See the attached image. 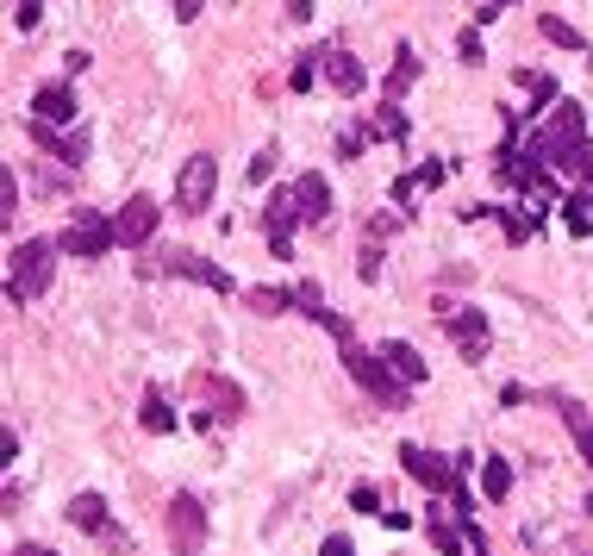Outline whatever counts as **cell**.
<instances>
[{"label": "cell", "mask_w": 593, "mask_h": 556, "mask_svg": "<svg viewBox=\"0 0 593 556\" xmlns=\"http://www.w3.org/2000/svg\"><path fill=\"white\" fill-rule=\"evenodd\" d=\"M331 344H338V356H344L350 381H356V388H363V394H369L375 406L400 413V406L413 401V388H406V381H400L394 369H388V356H381V351H363V344H356V326H350V331H338Z\"/></svg>", "instance_id": "6da1fadb"}, {"label": "cell", "mask_w": 593, "mask_h": 556, "mask_svg": "<svg viewBox=\"0 0 593 556\" xmlns=\"http://www.w3.org/2000/svg\"><path fill=\"white\" fill-rule=\"evenodd\" d=\"M56 251H63V244H50V238L13 244V256H7V301L13 306L38 301V294L50 288V276H56Z\"/></svg>", "instance_id": "7a4b0ae2"}, {"label": "cell", "mask_w": 593, "mask_h": 556, "mask_svg": "<svg viewBox=\"0 0 593 556\" xmlns=\"http://www.w3.org/2000/svg\"><path fill=\"white\" fill-rule=\"evenodd\" d=\"M581 126H588V113H581L575 101H556L550 126H538V138H531V151L544 156L550 169H569V163H575V151L588 144V138H581Z\"/></svg>", "instance_id": "3957f363"}, {"label": "cell", "mask_w": 593, "mask_h": 556, "mask_svg": "<svg viewBox=\"0 0 593 556\" xmlns=\"http://www.w3.org/2000/svg\"><path fill=\"white\" fill-rule=\"evenodd\" d=\"M438 306V319L450 326V344L463 363H481L488 356V313H475V306H456V301H431Z\"/></svg>", "instance_id": "277c9868"}, {"label": "cell", "mask_w": 593, "mask_h": 556, "mask_svg": "<svg viewBox=\"0 0 593 556\" xmlns=\"http://www.w3.org/2000/svg\"><path fill=\"white\" fill-rule=\"evenodd\" d=\"M213 181H219V163L206 151L181 163V176H175V206H181V219H200V213L213 206Z\"/></svg>", "instance_id": "5b68a950"}, {"label": "cell", "mask_w": 593, "mask_h": 556, "mask_svg": "<svg viewBox=\"0 0 593 556\" xmlns=\"http://www.w3.org/2000/svg\"><path fill=\"white\" fill-rule=\"evenodd\" d=\"M169 551L175 556H200L206 551V506L194 494H175L169 501Z\"/></svg>", "instance_id": "8992f818"}, {"label": "cell", "mask_w": 593, "mask_h": 556, "mask_svg": "<svg viewBox=\"0 0 593 556\" xmlns=\"http://www.w3.org/2000/svg\"><path fill=\"white\" fill-rule=\"evenodd\" d=\"M70 256H81V263H94V256H106L113 244H119V231H113V219H100V213H75V226L56 238Z\"/></svg>", "instance_id": "52a82bcc"}, {"label": "cell", "mask_w": 593, "mask_h": 556, "mask_svg": "<svg viewBox=\"0 0 593 556\" xmlns=\"http://www.w3.org/2000/svg\"><path fill=\"white\" fill-rule=\"evenodd\" d=\"M400 469L419 481V488H431V494H450L456 476H463V469H456V456H431L425 444H406V451H400Z\"/></svg>", "instance_id": "ba28073f"}, {"label": "cell", "mask_w": 593, "mask_h": 556, "mask_svg": "<svg viewBox=\"0 0 593 556\" xmlns=\"http://www.w3.org/2000/svg\"><path fill=\"white\" fill-rule=\"evenodd\" d=\"M263 226H269V251H275V256H294V226H300L294 181H288V188H275V194H269V213H263Z\"/></svg>", "instance_id": "9c48e42d"}, {"label": "cell", "mask_w": 593, "mask_h": 556, "mask_svg": "<svg viewBox=\"0 0 593 556\" xmlns=\"http://www.w3.org/2000/svg\"><path fill=\"white\" fill-rule=\"evenodd\" d=\"M163 269H169V276L200 281V288H213V294H238V276L219 269V263H206V256H194V251H169V256H163Z\"/></svg>", "instance_id": "30bf717a"}, {"label": "cell", "mask_w": 593, "mask_h": 556, "mask_svg": "<svg viewBox=\"0 0 593 556\" xmlns=\"http://www.w3.org/2000/svg\"><path fill=\"white\" fill-rule=\"evenodd\" d=\"M113 231H119V244H125V251H144L150 238H156V201H150V194H131V201L119 206Z\"/></svg>", "instance_id": "8fae6325"}, {"label": "cell", "mask_w": 593, "mask_h": 556, "mask_svg": "<svg viewBox=\"0 0 593 556\" xmlns=\"http://www.w3.org/2000/svg\"><path fill=\"white\" fill-rule=\"evenodd\" d=\"M70 526L94 531L106 551H125V538H119V526H113V513H106V501H100V494H75V501H70Z\"/></svg>", "instance_id": "7c38bea8"}, {"label": "cell", "mask_w": 593, "mask_h": 556, "mask_svg": "<svg viewBox=\"0 0 593 556\" xmlns=\"http://www.w3.org/2000/svg\"><path fill=\"white\" fill-rule=\"evenodd\" d=\"M31 144L50 156H63V163H88V131H63V126H45V119H31Z\"/></svg>", "instance_id": "4fadbf2b"}, {"label": "cell", "mask_w": 593, "mask_h": 556, "mask_svg": "<svg viewBox=\"0 0 593 556\" xmlns=\"http://www.w3.org/2000/svg\"><path fill=\"white\" fill-rule=\"evenodd\" d=\"M400 226H406V213H375L369 226H363V281L381 276V244H388Z\"/></svg>", "instance_id": "5bb4252c"}, {"label": "cell", "mask_w": 593, "mask_h": 556, "mask_svg": "<svg viewBox=\"0 0 593 556\" xmlns=\"http://www.w3.org/2000/svg\"><path fill=\"white\" fill-rule=\"evenodd\" d=\"M294 206H300V226H319L325 213H331V181L325 176H294Z\"/></svg>", "instance_id": "9a60e30c"}, {"label": "cell", "mask_w": 593, "mask_h": 556, "mask_svg": "<svg viewBox=\"0 0 593 556\" xmlns=\"http://www.w3.org/2000/svg\"><path fill=\"white\" fill-rule=\"evenodd\" d=\"M31 119H45V126H70L75 119V88L70 81H45L38 101H31Z\"/></svg>", "instance_id": "2e32d148"}, {"label": "cell", "mask_w": 593, "mask_h": 556, "mask_svg": "<svg viewBox=\"0 0 593 556\" xmlns=\"http://www.w3.org/2000/svg\"><path fill=\"white\" fill-rule=\"evenodd\" d=\"M444 176H450V163H438V156H431V163H419V169H406V176H394V206L406 213V206L425 194V188H438Z\"/></svg>", "instance_id": "e0dca14e"}, {"label": "cell", "mask_w": 593, "mask_h": 556, "mask_svg": "<svg viewBox=\"0 0 593 556\" xmlns=\"http://www.w3.org/2000/svg\"><path fill=\"white\" fill-rule=\"evenodd\" d=\"M325 81L338 88V94H363V63L338 45H325Z\"/></svg>", "instance_id": "ac0fdd59"}, {"label": "cell", "mask_w": 593, "mask_h": 556, "mask_svg": "<svg viewBox=\"0 0 593 556\" xmlns=\"http://www.w3.org/2000/svg\"><path fill=\"white\" fill-rule=\"evenodd\" d=\"M556 413H563V426H569V438H575V451L593 463V419H588V406L575 401V394H556Z\"/></svg>", "instance_id": "d6986e66"}, {"label": "cell", "mask_w": 593, "mask_h": 556, "mask_svg": "<svg viewBox=\"0 0 593 556\" xmlns=\"http://www.w3.org/2000/svg\"><path fill=\"white\" fill-rule=\"evenodd\" d=\"M194 388H200L213 406H219V419H244V394H238L225 376H213V369H206V376H194Z\"/></svg>", "instance_id": "ffe728a7"}, {"label": "cell", "mask_w": 593, "mask_h": 556, "mask_svg": "<svg viewBox=\"0 0 593 556\" xmlns=\"http://www.w3.org/2000/svg\"><path fill=\"white\" fill-rule=\"evenodd\" d=\"M381 356H388V369H394V376L406 381V388H413V381H425V356L413 351L406 338H388V344H381Z\"/></svg>", "instance_id": "44dd1931"}, {"label": "cell", "mask_w": 593, "mask_h": 556, "mask_svg": "<svg viewBox=\"0 0 593 556\" xmlns=\"http://www.w3.org/2000/svg\"><path fill=\"white\" fill-rule=\"evenodd\" d=\"M138 419H144V431H175V406L163 388H144V401H138Z\"/></svg>", "instance_id": "7402d4cb"}, {"label": "cell", "mask_w": 593, "mask_h": 556, "mask_svg": "<svg viewBox=\"0 0 593 556\" xmlns=\"http://www.w3.org/2000/svg\"><path fill=\"white\" fill-rule=\"evenodd\" d=\"M513 81L525 88V101H531V113H538V106H556V101H563V94H556V76H544V70H519Z\"/></svg>", "instance_id": "603a6c76"}, {"label": "cell", "mask_w": 593, "mask_h": 556, "mask_svg": "<svg viewBox=\"0 0 593 556\" xmlns=\"http://www.w3.org/2000/svg\"><path fill=\"white\" fill-rule=\"evenodd\" d=\"M431 544H438V556H463V544H469V531L456 526V519H444V513L431 506Z\"/></svg>", "instance_id": "cb8c5ba5"}, {"label": "cell", "mask_w": 593, "mask_h": 556, "mask_svg": "<svg viewBox=\"0 0 593 556\" xmlns=\"http://www.w3.org/2000/svg\"><path fill=\"white\" fill-rule=\"evenodd\" d=\"M413 81H419V56H413V45H400L394 51V76H388V101L400 106V94H406Z\"/></svg>", "instance_id": "d4e9b609"}, {"label": "cell", "mask_w": 593, "mask_h": 556, "mask_svg": "<svg viewBox=\"0 0 593 556\" xmlns=\"http://www.w3.org/2000/svg\"><path fill=\"white\" fill-rule=\"evenodd\" d=\"M375 138H381V144H406V138H413V126H406V113H400L394 101H381V113H375Z\"/></svg>", "instance_id": "484cf974"}, {"label": "cell", "mask_w": 593, "mask_h": 556, "mask_svg": "<svg viewBox=\"0 0 593 556\" xmlns=\"http://www.w3.org/2000/svg\"><path fill=\"white\" fill-rule=\"evenodd\" d=\"M481 494H488V501H506V494H513V469H506V456H488V463H481Z\"/></svg>", "instance_id": "4316f807"}, {"label": "cell", "mask_w": 593, "mask_h": 556, "mask_svg": "<svg viewBox=\"0 0 593 556\" xmlns=\"http://www.w3.org/2000/svg\"><path fill=\"white\" fill-rule=\"evenodd\" d=\"M538 31H544L550 45H563V51H588V38H581L563 13H544V20H538Z\"/></svg>", "instance_id": "83f0119b"}, {"label": "cell", "mask_w": 593, "mask_h": 556, "mask_svg": "<svg viewBox=\"0 0 593 556\" xmlns=\"http://www.w3.org/2000/svg\"><path fill=\"white\" fill-rule=\"evenodd\" d=\"M288 306H294V313H306V319H325V313H331V306H325V294H319V281H294V288H288Z\"/></svg>", "instance_id": "f1b7e54d"}, {"label": "cell", "mask_w": 593, "mask_h": 556, "mask_svg": "<svg viewBox=\"0 0 593 556\" xmlns=\"http://www.w3.org/2000/svg\"><path fill=\"white\" fill-rule=\"evenodd\" d=\"M494 219H500V226H506V244H525V238H531V231L544 226V219H538V213H500V206H494Z\"/></svg>", "instance_id": "f546056e"}, {"label": "cell", "mask_w": 593, "mask_h": 556, "mask_svg": "<svg viewBox=\"0 0 593 556\" xmlns=\"http://www.w3.org/2000/svg\"><path fill=\"white\" fill-rule=\"evenodd\" d=\"M563 219H569L575 238H588V231H593V201H588V194H569V201H563Z\"/></svg>", "instance_id": "4dcf8cb0"}, {"label": "cell", "mask_w": 593, "mask_h": 556, "mask_svg": "<svg viewBox=\"0 0 593 556\" xmlns=\"http://www.w3.org/2000/svg\"><path fill=\"white\" fill-rule=\"evenodd\" d=\"M319 70H325V51H306V56H300V63H294V81H288V88H294V94H306Z\"/></svg>", "instance_id": "1f68e13d"}, {"label": "cell", "mask_w": 593, "mask_h": 556, "mask_svg": "<svg viewBox=\"0 0 593 556\" xmlns=\"http://www.w3.org/2000/svg\"><path fill=\"white\" fill-rule=\"evenodd\" d=\"M244 306L250 313H288V294H275V288H250Z\"/></svg>", "instance_id": "d6a6232c"}, {"label": "cell", "mask_w": 593, "mask_h": 556, "mask_svg": "<svg viewBox=\"0 0 593 556\" xmlns=\"http://www.w3.org/2000/svg\"><path fill=\"white\" fill-rule=\"evenodd\" d=\"M375 138V126H350L344 138H338V156H363V144Z\"/></svg>", "instance_id": "836d02e7"}, {"label": "cell", "mask_w": 593, "mask_h": 556, "mask_svg": "<svg viewBox=\"0 0 593 556\" xmlns=\"http://www.w3.org/2000/svg\"><path fill=\"white\" fill-rule=\"evenodd\" d=\"M38 20H45V0H20V13H13V26H20V31H38Z\"/></svg>", "instance_id": "e575fe53"}, {"label": "cell", "mask_w": 593, "mask_h": 556, "mask_svg": "<svg viewBox=\"0 0 593 556\" xmlns=\"http://www.w3.org/2000/svg\"><path fill=\"white\" fill-rule=\"evenodd\" d=\"M275 176V144H263V151L250 156V181H269Z\"/></svg>", "instance_id": "d590c367"}, {"label": "cell", "mask_w": 593, "mask_h": 556, "mask_svg": "<svg viewBox=\"0 0 593 556\" xmlns=\"http://www.w3.org/2000/svg\"><path fill=\"white\" fill-rule=\"evenodd\" d=\"M13 206H20V188H13V176H0V219L13 226Z\"/></svg>", "instance_id": "8d00e7d4"}, {"label": "cell", "mask_w": 593, "mask_h": 556, "mask_svg": "<svg viewBox=\"0 0 593 556\" xmlns=\"http://www.w3.org/2000/svg\"><path fill=\"white\" fill-rule=\"evenodd\" d=\"M350 506H356V513H381V494H375V488H356V494H350Z\"/></svg>", "instance_id": "74e56055"}, {"label": "cell", "mask_w": 593, "mask_h": 556, "mask_svg": "<svg viewBox=\"0 0 593 556\" xmlns=\"http://www.w3.org/2000/svg\"><path fill=\"white\" fill-rule=\"evenodd\" d=\"M319 556H356V544H350V538H325Z\"/></svg>", "instance_id": "f35d334b"}, {"label": "cell", "mask_w": 593, "mask_h": 556, "mask_svg": "<svg viewBox=\"0 0 593 556\" xmlns=\"http://www.w3.org/2000/svg\"><path fill=\"white\" fill-rule=\"evenodd\" d=\"M200 7H206V0H175V20L188 26V20H200Z\"/></svg>", "instance_id": "ab89813d"}, {"label": "cell", "mask_w": 593, "mask_h": 556, "mask_svg": "<svg viewBox=\"0 0 593 556\" xmlns=\"http://www.w3.org/2000/svg\"><path fill=\"white\" fill-rule=\"evenodd\" d=\"M13 556H56V551H45V544H20Z\"/></svg>", "instance_id": "60d3db41"}, {"label": "cell", "mask_w": 593, "mask_h": 556, "mask_svg": "<svg viewBox=\"0 0 593 556\" xmlns=\"http://www.w3.org/2000/svg\"><path fill=\"white\" fill-rule=\"evenodd\" d=\"M481 7H488V20H494V13H500V7H506V0H481Z\"/></svg>", "instance_id": "b9f144b4"}, {"label": "cell", "mask_w": 593, "mask_h": 556, "mask_svg": "<svg viewBox=\"0 0 593 556\" xmlns=\"http://www.w3.org/2000/svg\"><path fill=\"white\" fill-rule=\"evenodd\" d=\"M588 513H593V501H588Z\"/></svg>", "instance_id": "7bdbcfd3"}]
</instances>
